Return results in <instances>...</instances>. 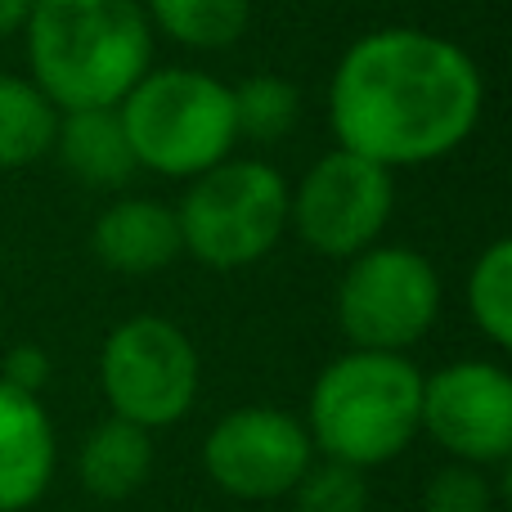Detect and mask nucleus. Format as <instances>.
<instances>
[{
  "mask_svg": "<svg viewBox=\"0 0 512 512\" xmlns=\"http://www.w3.org/2000/svg\"><path fill=\"white\" fill-rule=\"evenodd\" d=\"M486 77L459 41L427 27H378L342 50L328 81L337 149L387 171L450 158L477 131Z\"/></svg>",
  "mask_w": 512,
  "mask_h": 512,
  "instance_id": "f257e3e1",
  "label": "nucleus"
},
{
  "mask_svg": "<svg viewBox=\"0 0 512 512\" xmlns=\"http://www.w3.org/2000/svg\"><path fill=\"white\" fill-rule=\"evenodd\" d=\"M23 45L27 81L59 113L117 108L153 68V27L140 0H32Z\"/></svg>",
  "mask_w": 512,
  "mask_h": 512,
  "instance_id": "f03ea898",
  "label": "nucleus"
},
{
  "mask_svg": "<svg viewBox=\"0 0 512 512\" xmlns=\"http://www.w3.org/2000/svg\"><path fill=\"white\" fill-rule=\"evenodd\" d=\"M418 409H423V373L409 355L351 346L319 369L301 423L319 459L369 472L414 445Z\"/></svg>",
  "mask_w": 512,
  "mask_h": 512,
  "instance_id": "7ed1b4c3",
  "label": "nucleus"
},
{
  "mask_svg": "<svg viewBox=\"0 0 512 512\" xmlns=\"http://www.w3.org/2000/svg\"><path fill=\"white\" fill-rule=\"evenodd\" d=\"M135 167L167 180H194L234 158V95L203 68H149L117 104Z\"/></svg>",
  "mask_w": 512,
  "mask_h": 512,
  "instance_id": "20e7f679",
  "label": "nucleus"
},
{
  "mask_svg": "<svg viewBox=\"0 0 512 512\" xmlns=\"http://www.w3.org/2000/svg\"><path fill=\"white\" fill-rule=\"evenodd\" d=\"M288 176L261 158H225L176 203L180 243L207 270H248L288 234Z\"/></svg>",
  "mask_w": 512,
  "mask_h": 512,
  "instance_id": "39448f33",
  "label": "nucleus"
},
{
  "mask_svg": "<svg viewBox=\"0 0 512 512\" xmlns=\"http://www.w3.org/2000/svg\"><path fill=\"white\" fill-rule=\"evenodd\" d=\"M203 364L189 333L167 315H131L99 346V391L108 414L162 432L194 409Z\"/></svg>",
  "mask_w": 512,
  "mask_h": 512,
  "instance_id": "423d86ee",
  "label": "nucleus"
},
{
  "mask_svg": "<svg viewBox=\"0 0 512 512\" xmlns=\"http://www.w3.org/2000/svg\"><path fill=\"white\" fill-rule=\"evenodd\" d=\"M441 319V274L418 248L373 243L346 261L337 283V328L355 351L418 346Z\"/></svg>",
  "mask_w": 512,
  "mask_h": 512,
  "instance_id": "0eeeda50",
  "label": "nucleus"
},
{
  "mask_svg": "<svg viewBox=\"0 0 512 512\" xmlns=\"http://www.w3.org/2000/svg\"><path fill=\"white\" fill-rule=\"evenodd\" d=\"M396 212V171L346 149H328L288 189V230L310 252L351 261L382 239Z\"/></svg>",
  "mask_w": 512,
  "mask_h": 512,
  "instance_id": "6e6552de",
  "label": "nucleus"
},
{
  "mask_svg": "<svg viewBox=\"0 0 512 512\" xmlns=\"http://www.w3.org/2000/svg\"><path fill=\"white\" fill-rule=\"evenodd\" d=\"M418 432H427L454 463L499 468L512 454V373L499 360H454L423 373Z\"/></svg>",
  "mask_w": 512,
  "mask_h": 512,
  "instance_id": "1a4fd4ad",
  "label": "nucleus"
},
{
  "mask_svg": "<svg viewBox=\"0 0 512 512\" xmlns=\"http://www.w3.org/2000/svg\"><path fill=\"white\" fill-rule=\"evenodd\" d=\"M315 463V445L297 414L274 405L230 409L203 441V472L234 499H288L301 472Z\"/></svg>",
  "mask_w": 512,
  "mask_h": 512,
  "instance_id": "9d476101",
  "label": "nucleus"
},
{
  "mask_svg": "<svg viewBox=\"0 0 512 512\" xmlns=\"http://www.w3.org/2000/svg\"><path fill=\"white\" fill-rule=\"evenodd\" d=\"M59 441L41 396L0 382V512H27L50 490Z\"/></svg>",
  "mask_w": 512,
  "mask_h": 512,
  "instance_id": "9b49d317",
  "label": "nucleus"
},
{
  "mask_svg": "<svg viewBox=\"0 0 512 512\" xmlns=\"http://www.w3.org/2000/svg\"><path fill=\"white\" fill-rule=\"evenodd\" d=\"M90 248L113 274H158L185 256L176 207L158 198H117L95 216Z\"/></svg>",
  "mask_w": 512,
  "mask_h": 512,
  "instance_id": "f8f14e48",
  "label": "nucleus"
},
{
  "mask_svg": "<svg viewBox=\"0 0 512 512\" xmlns=\"http://www.w3.org/2000/svg\"><path fill=\"white\" fill-rule=\"evenodd\" d=\"M54 158L90 189H122L140 176L117 108H72L54 126Z\"/></svg>",
  "mask_w": 512,
  "mask_h": 512,
  "instance_id": "ddd939ff",
  "label": "nucleus"
},
{
  "mask_svg": "<svg viewBox=\"0 0 512 512\" xmlns=\"http://www.w3.org/2000/svg\"><path fill=\"white\" fill-rule=\"evenodd\" d=\"M153 472V432L108 414L86 432L77 450V481L95 499H131Z\"/></svg>",
  "mask_w": 512,
  "mask_h": 512,
  "instance_id": "4468645a",
  "label": "nucleus"
},
{
  "mask_svg": "<svg viewBox=\"0 0 512 512\" xmlns=\"http://www.w3.org/2000/svg\"><path fill=\"white\" fill-rule=\"evenodd\" d=\"M149 27L198 54L230 50L252 27V0H144Z\"/></svg>",
  "mask_w": 512,
  "mask_h": 512,
  "instance_id": "2eb2a0df",
  "label": "nucleus"
},
{
  "mask_svg": "<svg viewBox=\"0 0 512 512\" xmlns=\"http://www.w3.org/2000/svg\"><path fill=\"white\" fill-rule=\"evenodd\" d=\"M59 108L27 77L0 72V171H23L54 149Z\"/></svg>",
  "mask_w": 512,
  "mask_h": 512,
  "instance_id": "dca6fc26",
  "label": "nucleus"
},
{
  "mask_svg": "<svg viewBox=\"0 0 512 512\" xmlns=\"http://www.w3.org/2000/svg\"><path fill=\"white\" fill-rule=\"evenodd\" d=\"M468 315L477 333L495 351L512 346V239H495L481 248V256L468 270Z\"/></svg>",
  "mask_w": 512,
  "mask_h": 512,
  "instance_id": "f3484780",
  "label": "nucleus"
},
{
  "mask_svg": "<svg viewBox=\"0 0 512 512\" xmlns=\"http://www.w3.org/2000/svg\"><path fill=\"white\" fill-rule=\"evenodd\" d=\"M234 95V126H239V140L252 144H279L292 135L301 117V95L288 77L279 72H256L243 86H230Z\"/></svg>",
  "mask_w": 512,
  "mask_h": 512,
  "instance_id": "a211bd4d",
  "label": "nucleus"
},
{
  "mask_svg": "<svg viewBox=\"0 0 512 512\" xmlns=\"http://www.w3.org/2000/svg\"><path fill=\"white\" fill-rule=\"evenodd\" d=\"M292 512H369V477L351 463L315 459L288 490Z\"/></svg>",
  "mask_w": 512,
  "mask_h": 512,
  "instance_id": "6ab92c4d",
  "label": "nucleus"
},
{
  "mask_svg": "<svg viewBox=\"0 0 512 512\" xmlns=\"http://www.w3.org/2000/svg\"><path fill=\"white\" fill-rule=\"evenodd\" d=\"M423 512H495V486L486 468L445 463L423 490Z\"/></svg>",
  "mask_w": 512,
  "mask_h": 512,
  "instance_id": "aec40b11",
  "label": "nucleus"
},
{
  "mask_svg": "<svg viewBox=\"0 0 512 512\" xmlns=\"http://www.w3.org/2000/svg\"><path fill=\"white\" fill-rule=\"evenodd\" d=\"M0 382L27 391V396H41L45 382H50V355H45V346H36V342L9 346L5 360H0Z\"/></svg>",
  "mask_w": 512,
  "mask_h": 512,
  "instance_id": "412c9836",
  "label": "nucleus"
},
{
  "mask_svg": "<svg viewBox=\"0 0 512 512\" xmlns=\"http://www.w3.org/2000/svg\"><path fill=\"white\" fill-rule=\"evenodd\" d=\"M27 14H32V0H0V41L23 32Z\"/></svg>",
  "mask_w": 512,
  "mask_h": 512,
  "instance_id": "4be33fe9",
  "label": "nucleus"
}]
</instances>
